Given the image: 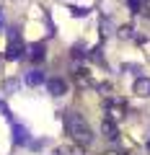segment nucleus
I'll return each mask as SVG.
<instances>
[{"label":"nucleus","mask_w":150,"mask_h":155,"mask_svg":"<svg viewBox=\"0 0 150 155\" xmlns=\"http://www.w3.org/2000/svg\"><path fill=\"white\" fill-rule=\"evenodd\" d=\"M148 150H150V142H148Z\"/></svg>","instance_id":"nucleus-11"},{"label":"nucleus","mask_w":150,"mask_h":155,"mask_svg":"<svg viewBox=\"0 0 150 155\" xmlns=\"http://www.w3.org/2000/svg\"><path fill=\"white\" fill-rule=\"evenodd\" d=\"M104 132H106V137H109V140H117V127H114L109 119L104 122Z\"/></svg>","instance_id":"nucleus-7"},{"label":"nucleus","mask_w":150,"mask_h":155,"mask_svg":"<svg viewBox=\"0 0 150 155\" xmlns=\"http://www.w3.org/2000/svg\"><path fill=\"white\" fill-rule=\"evenodd\" d=\"M42 57H44V47H42V44H34L31 47V60H42Z\"/></svg>","instance_id":"nucleus-8"},{"label":"nucleus","mask_w":150,"mask_h":155,"mask_svg":"<svg viewBox=\"0 0 150 155\" xmlns=\"http://www.w3.org/2000/svg\"><path fill=\"white\" fill-rule=\"evenodd\" d=\"M65 129H67V134H70L75 142H80V145L93 142V132H91L88 122H85L78 111H67L65 114Z\"/></svg>","instance_id":"nucleus-1"},{"label":"nucleus","mask_w":150,"mask_h":155,"mask_svg":"<svg viewBox=\"0 0 150 155\" xmlns=\"http://www.w3.org/2000/svg\"><path fill=\"white\" fill-rule=\"evenodd\" d=\"M13 142L16 145H31V134H28V129L23 127V124H13Z\"/></svg>","instance_id":"nucleus-3"},{"label":"nucleus","mask_w":150,"mask_h":155,"mask_svg":"<svg viewBox=\"0 0 150 155\" xmlns=\"http://www.w3.org/2000/svg\"><path fill=\"white\" fill-rule=\"evenodd\" d=\"M135 93L150 96V80H148V78H137V83H135Z\"/></svg>","instance_id":"nucleus-5"},{"label":"nucleus","mask_w":150,"mask_h":155,"mask_svg":"<svg viewBox=\"0 0 150 155\" xmlns=\"http://www.w3.org/2000/svg\"><path fill=\"white\" fill-rule=\"evenodd\" d=\"M3 23H5V18H3V13H0V28H3Z\"/></svg>","instance_id":"nucleus-10"},{"label":"nucleus","mask_w":150,"mask_h":155,"mask_svg":"<svg viewBox=\"0 0 150 155\" xmlns=\"http://www.w3.org/2000/svg\"><path fill=\"white\" fill-rule=\"evenodd\" d=\"M127 3H129L132 11H140V8H142V0H127Z\"/></svg>","instance_id":"nucleus-9"},{"label":"nucleus","mask_w":150,"mask_h":155,"mask_svg":"<svg viewBox=\"0 0 150 155\" xmlns=\"http://www.w3.org/2000/svg\"><path fill=\"white\" fill-rule=\"evenodd\" d=\"M65 91H67L65 80H60V78H55V80H49V93H52V96H62Z\"/></svg>","instance_id":"nucleus-4"},{"label":"nucleus","mask_w":150,"mask_h":155,"mask_svg":"<svg viewBox=\"0 0 150 155\" xmlns=\"http://www.w3.org/2000/svg\"><path fill=\"white\" fill-rule=\"evenodd\" d=\"M26 83L28 85H42V83H44V72H42V70H31L26 75Z\"/></svg>","instance_id":"nucleus-6"},{"label":"nucleus","mask_w":150,"mask_h":155,"mask_svg":"<svg viewBox=\"0 0 150 155\" xmlns=\"http://www.w3.org/2000/svg\"><path fill=\"white\" fill-rule=\"evenodd\" d=\"M21 54H23V41H21V36H18V34H11V41H8L5 57H8V60H18Z\"/></svg>","instance_id":"nucleus-2"}]
</instances>
